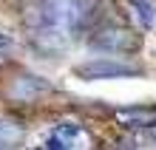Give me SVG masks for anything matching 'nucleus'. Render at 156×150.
<instances>
[{
	"mask_svg": "<svg viewBox=\"0 0 156 150\" xmlns=\"http://www.w3.org/2000/svg\"><path fill=\"white\" fill-rule=\"evenodd\" d=\"M62 6L66 0H23V23L29 34L62 26Z\"/></svg>",
	"mask_w": 156,
	"mask_h": 150,
	"instance_id": "nucleus-2",
	"label": "nucleus"
},
{
	"mask_svg": "<svg viewBox=\"0 0 156 150\" xmlns=\"http://www.w3.org/2000/svg\"><path fill=\"white\" fill-rule=\"evenodd\" d=\"M82 142H88V133L80 125H57L45 139L48 150H68V147H82Z\"/></svg>",
	"mask_w": 156,
	"mask_h": 150,
	"instance_id": "nucleus-5",
	"label": "nucleus"
},
{
	"mask_svg": "<svg viewBox=\"0 0 156 150\" xmlns=\"http://www.w3.org/2000/svg\"><path fill=\"white\" fill-rule=\"evenodd\" d=\"M88 48L105 51V54H136L142 48L139 31L116 23H99L97 29L88 31Z\"/></svg>",
	"mask_w": 156,
	"mask_h": 150,
	"instance_id": "nucleus-1",
	"label": "nucleus"
},
{
	"mask_svg": "<svg viewBox=\"0 0 156 150\" xmlns=\"http://www.w3.org/2000/svg\"><path fill=\"white\" fill-rule=\"evenodd\" d=\"M23 136H26V127H23L17 119L0 116V147H14V145H20Z\"/></svg>",
	"mask_w": 156,
	"mask_h": 150,
	"instance_id": "nucleus-7",
	"label": "nucleus"
},
{
	"mask_svg": "<svg viewBox=\"0 0 156 150\" xmlns=\"http://www.w3.org/2000/svg\"><path fill=\"white\" fill-rule=\"evenodd\" d=\"M133 9H136V14H139L142 26H145V29H151V26H153V20H156L153 6H151V3H133Z\"/></svg>",
	"mask_w": 156,
	"mask_h": 150,
	"instance_id": "nucleus-8",
	"label": "nucleus"
},
{
	"mask_svg": "<svg viewBox=\"0 0 156 150\" xmlns=\"http://www.w3.org/2000/svg\"><path fill=\"white\" fill-rule=\"evenodd\" d=\"M74 74L80 79H131V77H139L142 71L116 60H91V62H80Z\"/></svg>",
	"mask_w": 156,
	"mask_h": 150,
	"instance_id": "nucleus-3",
	"label": "nucleus"
},
{
	"mask_svg": "<svg viewBox=\"0 0 156 150\" xmlns=\"http://www.w3.org/2000/svg\"><path fill=\"white\" fill-rule=\"evenodd\" d=\"M12 45H14V40H12L6 31H0V57H6V51L12 48Z\"/></svg>",
	"mask_w": 156,
	"mask_h": 150,
	"instance_id": "nucleus-9",
	"label": "nucleus"
},
{
	"mask_svg": "<svg viewBox=\"0 0 156 150\" xmlns=\"http://www.w3.org/2000/svg\"><path fill=\"white\" fill-rule=\"evenodd\" d=\"M51 91V82L45 77H37V74H20L14 77V82L9 85V96L14 102H34L40 99L43 93Z\"/></svg>",
	"mask_w": 156,
	"mask_h": 150,
	"instance_id": "nucleus-4",
	"label": "nucleus"
},
{
	"mask_svg": "<svg viewBox=\"0 0 156 150\" xmlns=\"http://www.w3.org/2000/svg\"><path fill=\"white\" fill-rule=\"evenodd\" d=\"M116 122L122 127H156V105H131L119 108Z\"/></svg>",
	"mask_w": 156,
	"mask_h": 150,
	"instance_id": "nucleus-6",
	"label": "nucleus"
}]
</instances>
